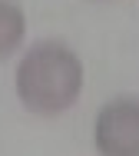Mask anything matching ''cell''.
<instances>
[{
  "instance_id": "obj_3",
  "label": "cell",
  "mask_w": 139,
  "mask_h": 156,
  "mask_svg": "<svg viewBox=\"0 0 139 156\" xmlns=\"http://www.w3.org/2000/svg\"><path fill=\"white\" fill-rule=\"evenodd\" d=\"M23 33H27L23 10L13 0H0V60L17 53V47L23 43Z\"/></svg>"
},
{
  "instance_id": "obj_2",
  "label": "cell",
  "mask_w": 139,
  "mask_h": 156,
  "mask_svg": "<svg viewBox=\"0 0 139 156\" xmlns=\"http://www.w3.org/2000/svg\"><path fill=\"white\" fill-rule=\"evenodd\" d=\"M93 143L100 156H139V100L116 96L96 113Z\"/></svg>"
},
{
  "instance_id": "obj_1",
  "label": "cell",
  "mask_w": 139,
  "mask_h": 156,
  "mask_svg": "<svg viewBox=\"0 0 139 156\" xmlns=\"http://www.w3.org/2000/svg\"><path fill=\"white\" fill-rule=\"evenodd\" d=\"M17 96L36 116H60L83 90V63L60 40L33 43L17 63Z\"/></svg>"
}]
</instances>
